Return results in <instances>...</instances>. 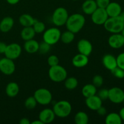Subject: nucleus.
<instances>
[{
  "label": "nucleus",
  "instance_id": "nucleus-31",
  "mask_svg": "<svg viewBox=\"0 0 124 124\" xmlns=\"http://www.w3.org/2000/svg\"><path fill=\"white\" fill-rule=\"evenodd\" d=\"M32 27L35 33L38 34L42 33L46 30V25L44 23L40 21H37L36 19Z\"/></svg>",
  "mask_w": 124,
  "mask_h": 124
},
{
  "label": "nucleus",
  "instance_id": "nucleus-15",
  "mask_svg": "<svg viewBox=\"0 0 124 124\" xmlns=\"http://www.w3.org/2000/svg\"><path fill=\"white\" fill-rule=\"evenodd\" d=\"M102 102L96 94L87 98L85 99L86 106L90 110L93 111H96L100 107H101L102 105Z\"/></svg>",
  "mask_w": 124,
  "mask_h": 124
},
{
  "label": "nucleus",
  "instance_id": "nucleus-4",
  "mask_svg": "<svg viewBox=\"0 0 124 124\" xmlns=\"http://www.w3.org/2000/svg\"><path fill=\"white\" fill-rule=\"evenodd\" d=\"M48 73L51 81L57 83L64 81L67 78V71L66 69L59 64L50 67Z\"/></svg>",
  "mask_w": 124,
  "mask_h": 124
},
{
  "label": "nucleus",
  "instance_id": "nucleus-29",
  "mask_svg": "<svg viewBox=\"0 0 124 124\" xmlns=\"http://www.w3.org/2000/svg\"><path fill=\"white\" fill-rule=\"evenodd\" d=\"M78 85V81L75 77L67 78L64 81V86L69 90H75Z\"/></svg>",
  "mask_w": 124,
  "mask_h": 124
},
{
  "label": "nucleus",
  "instance_id": "nucleus-23",
  "mask_svg": "<svg viewBox=\"0 0 124 124\" xmlns=\"http://www.w3.org/2000/svg\"><path fill=\"white\" fill-rule=\"evenodd\" d=\"M35 35H36V33L32 26L24 27L21 31L20 34L22 39L25 41L33 39Z\"/></svg>",
  "mask_w": 124,
  "mask_h": 124
},
{
  "label": "nucleus",
  "instance_id": "nucleus-32",
  "mask_svg": "<svg viewBox=\"0 0 124 124\" xmlns=\"http://www.w3.org/2000/svg\"><path fill=\"white\" fill-rule=\"evenodd\" d=\"M92 82L93 84L95 86L96 88H99L101 87L104 84V78L101 75H96L93 78V80H92Z\"/></svg>",
  "mask_w": 124,
  "mask_h": 124
},
{
  "label": "nucleus",
  "instance_id": "nucleus-47",
  "mask_svg": "<svg viewBox=\"0 0 124 124\" xmlns=\"http://www.w3.org/2000/svg\"><path fill=\"white\" fill-rule=\"evenodd\" d=\"M71 1H78V0H71Z\"/></svg>",
  "mask_w": 124,
  "mask_h": 124
},
{
  "label": "nucleus",
  "instance_id": "nucleus-36",
  "mask_svg": "<svg viewBox=\"0 0 124 124\" xmlns=\"http://www.w3.org/2000/svg\"><path fill=\"white\" fill-rule=\"evenodd\" d=\"M97 95L102 101L107 100L108 99V90L107 88H102L99 90Z\"/></svg>",
  "mask_w": 124,
  "mask_h": 124
},
{
  "label": "nucleus",
  "instance_id": "nucleus-41",
  "mask_svg": "<svg viewBox=\"0 0 124 124\" xmlns=\"http://www.w3.org/2000/svg\"><path fill=\"white\" fill-rule=\"evenodd\" d=\"M30 123L31 122L30 121V120L27 117H23V118L21 119V120L19 121L20 124H30Z\"/></svg>",
  "mask_w": 124,
  "mask_h": 124
},
{
  "label": "nucleus",
  "instance_id": "nucleus-17",
  "mask_svg": "<svg viewBox=\"0 0 124 124\" xmlns=\"http://www.w3.org/2000/svg\"><path fill=\"white\" fill-rule=\"evenodd\" d=\"M89 62V58L87 56L79 53L73 58L71 62L73 65L76 68H83L87 66Z\"/></svg>",
  "mask_w": 124,
  "mask_h": 124
},
{
  "label": "nucleus",
  "instance_id": "nucleus-11",
  "mask_svg": "<svg viewBox=\"0 0 124 124\" xmlns=\"http://www.w3.org/2000/svg\"><path fill=\"white\" fill-rule=\"evenodd\" d=\"M124 91L117 87H112L108 90V99L115 104H121L124 102Z\"/></svg>",
  "mask_w": 124,
  "mask_h": 124
},
{
  "label": "nucleus",
  "instance_id": "nucleus-33",
  "mask_svg": "<svg viewBox=\"0 0 124 124\" xmlns=\"http://www.w3.org/2000/svg\"><path fill=\"white\" fill-rule=\"evenodd\" d=\"M51 48V46L48 44L46 43L44 41L39 44V49L38 52H39L41 54H46L48 53L50 51Z\"/></svg>",
  "mask_w": 124,
  "mask_h": 124
},
{
  "label": "nucleus",
  "instance_id": "nucleus-8",
  "mask_svg": "<svg viewBox=\"0 0 124 124\" xmlns=\"http://www.w3.org/2000/svg\"><path fill=\"white\" fill-rule=\"evenodd\" d=\"M109 18L105 8H98L91 15V19L94 24L98 25H104Z\"/></svg>",
  "mask_w": 124,
  "mask_h": 124
},
{
  "label": "nucleus",
  "instance_id": "nucleus-39",
  "mask_svg": "<svg viewBox=\"0 0 124 124\" xmlns=\"http://www.w3.org/2000/svg\"><path fill=\"white\" fill-rule=\"evenodd\" d=\"M96 111L99 116H105L107 114V109L105 108L104 107H103L102 105L101 107H100L96 110Z\"/></svg>",
  "mask_w": 124,
  "mask_h": 124
},
{
  "label": "nucleus",
  "instance_id": "nucleus-20",
  "mask_svg": "<svg viewBox=\"0 0 124 124\" xmlns=\"http://www.w3.org/2000/svg\"><path fill=\"white\" fill-rule=\"evenodd\" d=\"M98 8L95 0H85L82 4V10L87 15H91Z\"/></svg>",
  "mask_w": 124,
  "mask_h": 124
},
{
  "label": "nucleus",
  "instance_id": "nucleus-5",
  "mask_svg": "<svg viewBox=\"0 0 124 124\" xmlns=\"http://www.w3.org/2000/svg\"><path fill=\"white\" fill-rule=\"evenodd\" d=\"M69 16V12L66 8L62 7H58L52 14V23L56 27L62 26L65 25Z\"/></svg>",
  "mask_w": 124,
  "mask_h": 124
},
{
  "label": "nucleus",
  "instance_id": "nucleus-3",
  "mask_svg": "<svg viewBox=\"0 0 124 124\" xmlns=\"http://www.w3.org/2000/svg\"><path fill=\"white\" fill-rule=\"evenodd\" d=\"M53 110L56 116L60 118H65L71 114L72 106L67 101L61 100L54 104Z\"/></svg>",
  "mask_w": 124,
  "mask_h": 124
},
{
  "label": "nucleus",
  "instance_id": "nucleus-43",
  "mask_svg": "<svg viewBox=\"0 0 124 124\" xmlns=\"http://www.w3.org/2000/svg\"><path fill=\"white\" fill-rule=\"evenodd\" d=\"M119 114L120 115V116H121L122 121H124V107L120 110Z\"/></svg>",
  "mask_w": 124,
  "mask_h": 124
},
{
  "label": "nucleus",
  "instance_id": "nucleus-22",
  "mask_svg": "<svg viewBox=\"0 0 124 124\" xmlns=\"http://www.w3.org/2000/svg\"><path fill=\"white\" fill-rule=\"evenodd\" d=\"M19 92V85L15 82H10L6 85V93L10 98H15Z\"/></svg>",
  "mask_w": 124,
  "mask_h": 124
},
{
  "label": "nucleus",
  "instance_id": "nucleus-44",
  "mask_svg": "<svg viewBox=\"0 0 124 124\" xmlns=\"http://www.w3.org/2000/svg\"><path fill=\"white\" fill-rule=\"evenodd\" d=\"M30 124H43V123L38 119V120H35V121H32Z\"/></svg>",
  "mask_w": 124,
  "mask_h": 124
},
{
  "label": "nucleus",
  "instance_id": "nucleus-10",
  "mask_svg": "<svg viewBox=\"0 0 124 124\" xmlns=\"http://www.w3.org/2000/svg\"><path fill=\"white\" fill-rule=\"evenodd\" d=\"M22 53V47L17 43H11L7 45L4 52L5 57L14 61L20 56Z\"/></svg>",
  "mask_w": 124,
  "mask_h": 124
},
{
  "label": "nucleus",
  "instance_id": "nucleus-27",
  "mask_svg": "<svg viewBox=\"0 0 124 124\" xmlns=\"http://www.w3.org/2000/svg\"><path fill=\"white\" fill-rule=\"evenodd\" d=\"M74 121L76 124H87L89 122V117L87 113L81 111L75 115Z\"/></svg>",
  "mask_w": 124,
  "mask_h": 124
},
{
  "label": "nucleus",
  "instance_id": "nucleus-38",
  "mask_svg": "<svg viewBox=\"0 0 124 124\" xmlns=\"http://www.w3.org/2000/svg\"><path fill=\"white\" fill-rule=\"evenodd\" d=\"M98 7L105 8L111 1L110 0H95Z\"/></svg>",
  "mask_w": 124,
  "mask_h": 124
},
{
  "label": "nucleus",
  "instance_id": "nucleus-37",
  "mask_svg": "<svg viewBox=\"0 0 124 124\" xmlns=\"http://www.w3.org/2000/svg\"><path fill=\"white\" fill-rule=\"evenodd\" d=\"M117 67L124 70V52L120 53L116 57Z\"/></svg>",
  "mask_w": 124,
  "mask_h": 124
},
{
  "label": "nucleus",
  "instance_id": "nucleus-42",
  "mask_svg": "<svg viewBox=\"0 0 124 124\" xmlns=\"http://www.w3.org/2000/svg\"><path fill=\"white\" fill-rule=\"evenodd\" d=\"M7 2L10 5H15L20 1V0H6Z\"/></svg>",
  "mask_w": 124,
  "mask_h": 124
},
{
  "label": "nucleus",
  "instance_id": "nucleus-45",
  "mask_svg": "<svg viewBox=\"0 0 124 124\" xmlns=\"http://www.w3.org/2000/svg\"><path fill=\"white\" fill-rule=\"evenodd\" d=\"M121 17H122V19H123L124 21V12H122V13H121Z\"/></svg>",
  "mask_w": 124,
  "mask_h": 124
},
{
  "label": "nucleus",
  "instance_id": "nucleus-30",
  "mask_svg": "<svg viewBox=\"0 0 124 124\" xmlns=\"http://www.w3.org/2000/svg\"><path fill=\"white\" fill-rule=\"evenodd\" d=\"M38 102L35 99V97L33 96H29L25 99V102H24V105L25 107L26 108L27 110H33L35 108L37 105Z\"/></svg>",
  "mask_w": 124,
  "mask_h": 124
},
{
  "label": "nucleus",
  "instance_id": "nucleus-19",
  "mask_svg": "<svg viewBox=\"0 0 124 124\" xmlns=\"http://www.w3.org/2000/svg\"><path fill=\"white\" fill-rule=\"evenodd\" d=\"M14 19L11 16H6L0 21V31L7 33L12 30L14 25Z\"/></svg>",
  "mask_w": 124,
  "mask_h": 124
},
{
  "label": "nucleus",
  "instance_id": "nucleus-40",
  "mask_svg": "<svg viewBox=\"0 0 124 124\" xmlns=\"http://www.w3.org/2000/svg\"><path fill=\"white\" fill-rule=\"evenodd\" d=\"M6 47H7V44L5 42L0 41V54H4Z\"/></svg>",
  "mask_w": 124,
  "mask_h": 124
},
{
  "label": "nucleus",
  "instance_id": "nucleus-1",
  "mask_svg": "<svg viewBox=\"0 0 124 124\" xmlns=\"http://www.w3.org/2000/svg\"><path fill=\"white\" fill-rule=\"evenodd\" d=\"M85 18L81 13H73L69 16L65 23L67 29L75 34L79 32L85 24Z\"/></svg>",
  "mask_w": 124,
  "mask_h": 124
},
{
  "label": "nucleus",
  "instance_id": "nucleus-48",
  "mask_svg": "<svg viewBox=\"0 0 124 124\" xmlns=\"http://www.w3.org/2000/svg\"><path fill=\"white\" fill-rule=\"evenodd\" d=\"M123 102L124 103V102Z\"/></svg>",
  "mask_w": 124,
  "mask_h": 124
},
{
  "label": "nucleus",
  "instance_id": "nucleus-34",
  "mask_svg": "<svg viewBox=\"0 0 124 124\" xmlns=\"http://www.w3.org/2000/svg\"><path fill=\"white\" fill-rule=\"evenodd\" d=\"M112 73V75L115 78L118 79H123L124 78V70L121 69L119 67H116V68L110 71Z\"/></svg>",
  "mask_w": 124,
  "mask_h": 124
},
{
  "label": "nucleus",
  "instance_id": "nucleus-6",
  "mask_svg": "<svg viewBox=\"0 0 124 124\" xmlns=\"http://www.w3.org/2000/svg\"><path fill=\"white\" fill-rule=\"evenodd\" d=\"M61 31L58 27H51L43 32V41L50 46H53L59 42Z\"/></svg>",
  "mask_w": 124,
  "mask_h": 124
},
{
  "label": "nucleus",
  "instance_id": "nucleus-7",
  "mask_svg": "<svg viewBox=\"0 0 124 124\" xmlns=\"http://www.w3.org/2000/svg\"><path fill=\"white\" fill-rule=\"evenodd\" d=\"M38 104L42 105H47L50 104L52 101L53 96L49 90L45 88H38L35 92L33 94Z\"/></svg>",
  "mask_w": 124,
  "mask_h": 124
},
{
  "label": "nucleus",
  "instance_id": "nucleus-18",
  "mask_svg": "<svg viewBox=\"0 0 124 124\" xmlns=\"http://www.w3.org/2000/svg\"><path fill=\"white\" fill-rule=\"evenodd\" d=\"M102 64L105 69L111 71L117 67L116 57L111 54H106L102 58Z\"/></svg>",
  "mask_w": 124,
  "mask_h": 124
},
{
  "label": "nucleus",
  "instance_id": "nucleus-12",
  "mask_svg": "<svg viewBox=\"0 0 124 124\" xmlns=\"http://www.w3.org/2000/svg\"><path fill=\"white\" fill-rule=\"evenodd\" d=\"M108 44L111 48L119 49L124 46V37L122 34L113 33L108 39Z\"/></svg>",
  "mask_w": 124,
  "mask_h": 124
},
{
  "label": "nucleus",
  "instance_id": "nucleus-21",
  "mask_svg": "<svg viewBox=\"0 0 124 124\" xmlns=\"http://www.w3.org/2000/svg\"><path fill=\"white\" fill-rule=\"evenodd\" d=\"M39 43L34 39L25 41L24 44V49L30 54H33L38 52Z\"/></svg>",
  "mask_w": 124,
  "mask_h": 124
},
{
  "label": "nucleus",
  "instance_id": "nucleus-13",
  "mask_svg": "<svg viewBox=\"0 0 124 124\" xmlns=\"http://www.w3.org/2000/svg\"><path fill=\"white\" fill-rule=\"evenodd\" d=\"M77 48L79 53L88 56L93 51V46L88 40L86 39H81L78 42Z\"/></svg>",
  "mask_w": 124,
  "mask_h": 124
},
{
  "label": "nucleus",
  "instance_id": "nucleus-2",
  "mask_svg": "<svg viewBox=\"0 0 124 124\" xmlns=\"http://www.w3.org/2000/svg\"><path fill=\"white\" fill-rule=\"evenodd\" d=\"M105 30L113 33H120L124 27V21L121 16L109 17L104 25Z\"/></svg>",
  "mask_w": 124,
  "mask_h": 124
},
{
  "label": "nucleus",
  "instance_id": "nucleus-9",
  "mask_svg": "<svg viewBox=\"0 0 124 124\" xmlns=\"http://www.w3.org/2000/svg\"><path fill=\"white\" fill-rule=\"evenodd\" d=\"M16 69L15 64L12 59L6 57L0 59V71L5 75H12Z\"/></svg>",
  "mask_w": 124,
  "mask_h": 124
},
{
  "label": "nucleus",
  "instance_id": "nucleus-14",
  "mask_svg": "<svg viewBox=\"0 0 124 124\" xmlns=\"http://www.w3.org/2000/svg\"><path fill=\"white\" fill-rule=\"evenodd\" d=\"M56 117V115L53 109L47 108L41 110L39 114L38 119L43 124H50L53 122Z\"/></svg>",
  "mask_w": 124,
  "mask_h": 124
},
{
  "label": "nucleus",
  "instance_id": "nucleus-28",
  "mask_svg": "<svg viewBox=\"0 0 124 124\" xmlns=\"http://www.w3.org/2000/svg\"><path fill=\"white\" fill-rule=\"evenodd\" d=\"M75 34L71 32L70 30H66L63 33H61L60 40L62 42L65 44H69L71 43L75 39Z\"/></svg>",
  "mask_w": 124,
  "mask_h": 124
},
{
  "label": "nucleus",
  "instance_id": "nucleus-26",
  "mask_svg": "<svg viewBox=\"0 0 124 124\" xmlns=\"http://www.w3.org/2000/svg\"><path fill=\"white\" fill-rule=\"evenodd\" d=\"M105 122L106 124H121L122 120L119 114L117 113L112 112L107 115Z\"/></svg>",
  "mask_w": 124,
  "mask_h": 124
},
{
  "label": "nucleus",
  "instance_id": "nucleus-35",
  "mask_svg": "<svg viewBox=\"0 0 124 124\" xmlns=\"http://www.w3.org/2000/svg\"><path fill=\"white\" fill-rule=\"evenodd\" d=\"M59 60L58 57L56 55L54 54H52V55L49 56L48 58H47V63H48V65L50 67L54 66L59 64Z\"/></svg>",
  "mask_w": 124,
  "mask_h": 124
},
{
  "label": "nucleus",
  "instance_id": "nucleus-24",
  "mask_svg": "<svg viewBox=\"0 0 124 124\" xmlns=\"http://www.w3.org/2000/svg\"><path fill=\"white\" fill-rule=\"evenodd\" d=\"M36 19L27 13H24L21 15L19 18V24L23 27H31L33 26Z\"/></svg>",
  "mask_w": 124,
  "mask_h": 124
},
{
  "label": "nucleus",
  "instance_id": "nucleus-16",
  "mask_svg": "<svg viewBox=\"0 0 124 124\" xmlns=\"http://www.w3.org/2000/svg\"><path fill=\"white\" fill-rule=\"evenodd\" d=\"M109 17H115L120 16L122 13V7L117 2H110L105 8Z\"/></svg>",
  "mask_w": 124,
  "mask_h": 124
},
{
  "label": "nucleus",
  "instance_id": "nucleus-25",
  "mask_svg": "<svg viewBox=\"0 0 124 124\" xmlns=\"http://www.w3.org/2000/svg\"><path fill=\"white\" fill-rule=\"evenodd\" d=\"M82 94L85 98L95 95L97 93V88L93 84H87L82 88Z\"/></svg>",
  "mask_w": 124,
  "mask_h": 124
},
{
  "label": "nucleus",
  "instance_id": "nucleus-46",
  "mask_svg": "<svg viewBox=\"0 0 124 124\" xmlns=\"http://www.w3.org/2000/svg\"><path fill=\"white\" fill-rule=\"evenodd\" d=\"M121 34H122V36H124V29H122V31H121Z\"/></svg>",
  "mask_w": 124,
  "mask_h": 124
}]
</instances>
